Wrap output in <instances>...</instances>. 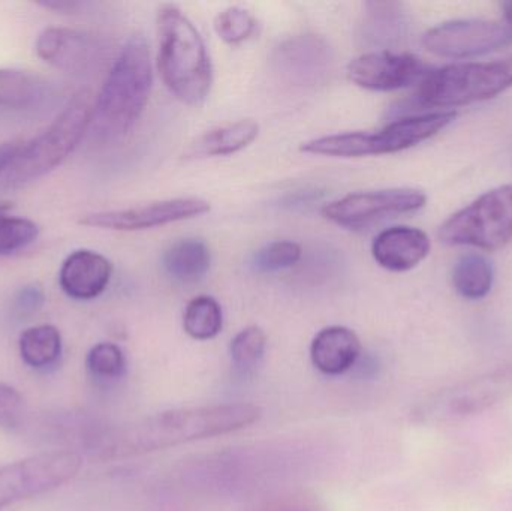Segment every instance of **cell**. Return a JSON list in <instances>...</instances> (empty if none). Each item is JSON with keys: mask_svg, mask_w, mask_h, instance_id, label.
Masks as SVG:
<instances>
[{"mask_svg": "<svg viewBox=\"0 0 512 511\" xmlns=\"http://www.w3.org/2000/svg\"><path fill=\"white\" fill-rule=\"evenodd\" d=\"M261 416V408L252 404L164 411L113 429L99 438L96 449L104 459L144 455L179 444L231 434L254 425Z\"/></svg>", "mask_w": 512, "mask_h": 511, "instance_id": "cell-1", "label": "cell"}, {"mask_svg": "<svg viewBox=\"0 0 512 511\" xmlns=\"http://www.w3.org/2000/svg\"><path fill=\"white\" fill-rule=\"evenodd\" d=\"M152 84L149 44L143 36H132L114 60L93 104V134L107 141L125 137L146 110Z\"/></svg>", "mask_w": 512, "mask_h": 511, "instance_id": "cell-2", "label": "cell"}, {"mask_svg": "<svg viewBox=\"0 0 512 511\" xmlns=\"http://www.w3.org/2000/svg\"><path fill=\"white\" fill-rule=\"evenodd\" d=\"M158 66L162 80L183 104L201 105L209 98L213 66L197 27L177 6L158 12Z\"/></svg>", "mask_w": 512, "mask_h": 511, "instance_id": "cell-3", "label": "cell"}, {"mask_svg": "<svg viewBox=\"0 0 512 511\" xmlns=\"http://www.w3.org/2000/svg\"><path fill=\"white\" fill-rule=\"evenodd\" d=\"M92 93L80 90L44 132L24 143L12 164L0 176L2 191H15L56 170L72 155L92 125Z\"/></svg>", "mask_w": 512, "mask_h": 511, "instance_id": "cell-4", "label": "cell"}, {"mask_svg": "<svg viewBox=\"0 0 512 511\" xmlns=\"http://www.w3.org/2000/svg\"><path fill=\"white\" fill-rule=\"evenodd\" d=\"M454 111L418 114L403 117L378 132H349L328 135L301 144L300 150L309 155L331 158H363V156L388 155L418 146L438 135L456 120Z\"/></svg>", "mask_w": 512, "mask_h": 511, "instance_id": "cell-5", "label": "cell"}, {"mask_svg": "<svg viewBox=\"0 0 512 511\" xmlns=\"http://www.w3.org/2000/svg\"><path fill=\"white\" fill-rule=\"evenodd\" d=\"M510 87L512 56L432 69L421 81L415 99L421 107H460L495 98Z\"/></svg>", "mask_w": 512, "mask_h": 511, "instance_id": "cell-6", "label": "cell"}, {"mask_svg": "<svg viewBox=\"0 0 512 511\" xmlns=\"http://www.w3.org/2000/svg\"><path fill=\"white\" fill-rule=\"evenodd\" d=\"M439 239L451 246L498 251L512 240V183L498 186L454 213L439 228Z\"/></svg>", "mask_w": 512, "mask_h": 511, "instance_id": "cell-7", "label": "cell"}, {"mask_svg": "<svg viewBox=\"0 0 512 511\" xmlns=\"http://www.w3.org/2000/svg\"><path fill=\"white\" fill-rule=\"evenodd\" d=\"M83 459L71 450L39 453L0 467V511L71 482Z\"/></svg>", "mask_w": 512, "mask_h": 511, "instance_id": "cell-8", "label": "cell"}, {"mask_svg": "<svg viewBox=\"0 0 512 511\" xmlns=\"http://www.w3.org/2000/svg\"><path fill=\"white\" fill-rule=\"evenodd\" d=\"M426 203V194L417 189L396 188L355 192L325 204L322 215L339 227L363 230L385 219L417 212L423 209Z\"/></svg>", "mask_w": 512, "mask_h": 511, "instance_id": "cell-9", "label": "cell"}, {"mask_svg": "<svg viewBox=\"0 0 512 511\" xmlns=\"http://www.w3.org/2000/svg\"><path fill=\"white\" fill-rule=\"evenodd\" d=\"M424 47L447 59L483 56L512 44V26L504 20H453L427 30Z\"/></svg>", "mask_w": 512, "mask_h": 511, "instance_id": "cell-10", "label": "cell"}, {"mask_svg": "<svg viewBox=\"0 0 512 511\" xmlns=\"http://www.w3.org/2000/svg\"><path fill=\"white\" fill-rule=\"evenodd\" d=\"M512 396V366L465 381L436 395L424 416L432 422L472 416Z\"/></svg>", "mask_w": 512, "mask_h": 511, "instance_id": "cell-11", "label": "cell"}, {"mask_svg": "<svg viewBox=\"0 0 512 511\" xmlns=\"http://www.w3.org/2000/svg\"><path fill=\"white\" fill-rule=\"evenodd\" d=\"M210 209L209 201L201 198H174L131 209L89 213L80 219V224L102 230L141 231L198 218Z\"/></svg>", "mask_w": 512, "mask_h": 511, "instance_id": "cell-12", "label": "cell"}, {"mask_svg": "<svg viewBox=\"0 0 512 511\" xmlns=\"http://www.w3.org/2000/svg\"><path fill=\"white\" fill-rule=\"evenodd\" d=\"M333 48L322 36L304 33L285 39L271 56V65L280 80L295 87L324 83L333 69Z\"/></svg>", "mask_w": 512, "mask_h": 511, "instance_id": "cell-13", "label": "cell"}, {"mask_svg": "<svg viewBox=\"0 0 512 511\" xmlns=\"http://www.w3.org/2000/svg\"><path fill=\"white\" fill-rule=\"evenodd\" d=\"M432 71L420 57L381 50L361 54L348 66L352 83L373 92H393L421 83Z\"/></svg>", "mask_w": 512, "mask_h": 511, "instance_id": "cell-14", "label": "cell"}, {"mask_svg": "<svg viewBox=\"0 0 512 511\" xmlns=\"http://www.w3.org/2000/svg\"><path fill=\"white\" fill-rule=\"evenodd\" d=\"M111 276L113 264L107 257L90 249H78L63 261L59 284L71 299L93 300L107 290Z\"/></svg>", "mask_w": 512, "mask_h": 511, "instance_id": "cell-15", "label": "cell"}, {"mask_svg": "<svg viewBox=\"0 0 512 511\" xmlns=\"http://www.w3.org/2000/svg\"><path fill=\"white\" fill-rule=\"evenodd\" d=\"M429 236L420 228L391 227L376 236L372 255L382 269L402 273L415 269L430 254Z\"/></svg>", "mask_w": 512, "mask_h": 511, "instance_id": "cell-16", "label": "cell"}, {"mask_svg": "<svg viewBox=\"0 0 512 511\" xmlns=\"http://www.w3.org/2000/svg\"><path fill=\"white\" fill-rule=\"evenodd\" d=\"M36 56L54 68L81 72L92 62L95 44L86 33L69 27H45L35 42Z\"/></svg>", "mask_w": 512, "mask_h": 511, "instance_id": "cell-17", "label": "cell"}, {"mask_svg": "<svg viewBox=\"0 0 512 511\" xmlns=\"http://www.w3.org/2000/svg\"><path fill=\"white\" fill-rule=\"evenodd\" d=\"M361 342L354 330L343 326L322 329L310 345V360L321 374L337 377L354 368Z\"/></svg>", "mask_w": 512, "mask_h": 511, "instance_id": "cell-18", "label": "cell"}, {"mask_svg": "<svg viewBox=\"0 0 512 511\" xmlns=\"http://www.w3.org/2000/svg\"><path fill=\"white\" fill-rule=\"evenodd\" d=\"M259 126L254 120H239L230 125L219 126L198 137L189 146L186 158H215L240 152L251 146L258 138Z\"/></svg>", "mask_w": 512, "mask_h": 511, "instance_id": "cell-19", "label": "cell"}, {"mask_svg": "<svg viewBox=\"0 0 512 511\" xmlns=\"http://www.w3.org/2000/svg\"><path fill=\"white\" fill-rule=\"evenodd\" d=\"M212 266V252L200 239H183L173 243L162 255V267L168 276L182 284L201 281Z\"/></svg>", "mask_w": 512, "mask_h": 511, "instance_id": "cell-20", "label": "cell"}, {"mask_svg": "<svg viewBox=\"0 0 512 511\" xmlns=\"http://www.w3.org/2000/svg\"><path fill=\"white\" fill-rule=\"evenodd\" d=\"M21 360L32 369H47L53 366L62 354V335L51 324L29 327L18 341Z\"/></svg>", "mask_w": 512, "mask_h": 511, "instance_id": "cell-21", "label": "cell"}, {"mask_svg": "<svg viewBox=\"0 0 512 511\" xmlns=\"http://www.w3.org/2000/svg\"><path fill=\"white\" fill-rule=\"evenodd\" d=\"M45 96V81L21 69L0 68V107L30 108Z\"/></svg>", "mask_w": 512, "mask_h": 511, "instance_id": "cell-22", "label": "cell"}, {"mask_svg": "<svg viewBox=\"0 0 512 511\" xmlns=\"http://www.w3.org/2000/svg\"><path fill=\"white\" fill-rule=\"evenodd\" d=\"M453 285L465 299H484L493 287L492 264L483 255H465L454 266Z\"/></svg>", "mask_w": 512, "mask_h": 511, "instance_id": "cell-23", "label": "cell"}, {"mask_svg": "<svg viewBox=\"0 0 512 511\" xmlns=\"http://www.w3.org/2000/svg\"><path fill=\"white\" fill-rule=\"evenodd\" d=\"M364 35L376 44H391L402 38L405 32V14L400 3H366Z\"/></svg>", "mask_w": 512, "mask_h": 511, "instance_id": "cell-24", "label": "cell"}, {"mask_svg": "<svg viewBox=\"0 0 512 511\" xmlns=\"http://www.w3.org/2000/svg\"><path fill=\"white\" fill-rule=\"evenodd\" d=\"M224 314L218 300L210 296H198L186 306L183 329L197 341H210L222 332Z\"/></svg>", "mask_w": 512, "mask_h": 511, "instance_id": "cell-25", "label": "cell"}, {"mask_svg": "<svg viewBox=\"0 0 512 511\" xmlns=\"http://www.w3.org/2000/svg\"><path fill=\"white\" fill-rule=\"evenodd\" d=\"M267 350V336L258 326H249L234 336L230 345L231 362L239 372L254 371Z\"/></svg>", "mask_w": 512, "mask_h": 511, "instance_id": "cell-26", "label": "cell"}, {"mask_svg": "<svg viewBox=\"0 0 512 511\" xmlns=\"http://www.w3.org/2000/svg\"><path fill=\"white\" fill-rule=\"evenodd\" d=\"M89 374L96 380L116 381L126 374V356L119 345L101 342L86 357Z\"/></svg>", "mask_w": 512, "mask_h": 511, "instance_id": "cell-27", "label": "cell"}, {"mask_svg": "<svg viewBox=\"0 0 512 511\" xmlns=\"http://www.w3.org/2000/svg\"><path fill=\"white\" fill-rule=\"evenodd\" d=\"M301 258V246L289 240L268 243L251 258L252 270L256 273H274L295 266Z\"/></svg>", "mask_w": 512, "mask_h": 511, "instance_id": "cell-28", "label": "cell"}, {"mask_svg": "<svg viewBox=\"0 0 512 511\" xmlns=\"http://www.w3.org/2000/svg\"><path fill=\"white\" fill-rule=\"evenodd\" d=\"M219 38L227 44L237 45L248 41L256 30V18L239 6H231L219 12L215 20Z\"/></svg>", "mask_w": 512, "mask_h": 511, "instance_id": "cell-29", "label": "cell"}, {"mask_svg": "<svg viewBox=\"0 0 512 511\" xmlns=\"http://www.w3.org/2000/svg\"><path fill=\"white\" fill-rule=\"evenodd\" d=\"M39 236L35 222L17 216L0 215V255L14 254L32 245Z\"/></svg>", "mask_w": 512, "mask_h": 511, "instance_id": "cell-30", "label": "cell"}, {"mask_svg": "<svg viewBox=\"0 0 512 511\" xmlns=\"http://www.w3.org/2000/svg\"><path fill=\"white\" fill-rule=\"evenodd\" d=\"M23 416V396L14 387L0 383V428H17L23 422Z\"/></svg>", "mask_w": 512, "mask_h": 511, "instance_id": "cell-31", "label": "cell"}, {"mask_svg": "<svg viewBox=\"0 0 512 511\" xmlns=\"http://www.w3.org/2000/svg\"><path fill=\"white\" fill-rule=\"evenodd\" d=\"M44 302L45 293L41 285L38 284L24 285L14 297L15 311L23 315H30L39 311Z\"/></svg>", "mask_w": 512, "mask_h": 511, "instance_id": "cell-32", "label": "cell"}, {"mask_svg": "<svg viewBox=\"0 0 512 511\" xmlns=\"http://www.w3.org/2000/svg\"><path fill=\"white\" fill-rule=\"evenodd\" d=\"M26 141L23 140H9L0 144V176L5 173L6 168L12 164L15 156L20 153L21 147L24 146Z\"/></svg>", "mask_w": 512, "mask_h": 511, "instance_id": "cell-33", "label": "cell"}, {"mask_svg": "<svg viewBox=\"0 0 512 511\" xmlns=\"http://www.w3.org/2000/svg\"><path fill=\"white\" fill-rule=\"evenodd\" d=\"M36 5L51 9L54 12H60V14H74L83 3L75 2V0H41V2H36Z\"/></svg>", "mask_w": 512, "mask_h": 511, "instance_id": "cell-34", "label": "cell"}, {"mask_svg": "<svg viewBox=\"0 0 512 511\" xmlns=\"http://www.w3.org/2000/svg\"><path fill=\"white\" fill-rule=\"evenodd\" d=\"M501 9L505 23L511 24L512 26V0H510V2H502Z\"/></svg>", "mask_w": 512, "mask_h": 511, "instance_id": "cell-35", "label": "cell"}, {"mask_svg": "<svg viewBox=\"0 0 512 511\" xmlns=\"http://www.w3.org/2000/svg\"><path fill=\"white\" fill-rule=\"evenodd\" d=\"M12 207L14 206H12L11 201L0 200V215H6V213L11 212Z\"/></svg>", "mask_w": 512, "mask_h": 511, "instance_id": "cell-36", "label": "cell"}]
</instances>
